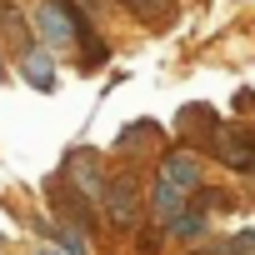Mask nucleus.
Segmentation results:
<instances>
[{"label": "nucleus", "mask_w": 255, "mask_h": 255, "mask_svg": "<svg viewBox=\"0 0 255 255\" xmlns=\"http://www.w3.org/2000/svg\"><path fill=\"white\" fill-rule=\"evenodd\" d=\"M80 5H65V0H45V5H35V30H40V40L45 45H55V50H65L70 40H75V30L90 40V30H85V20L75 15ZM95 45V40H90ZM100 50V45H95Z\"/></svg>", "instance_id": "f257e3e1"}, {"label": "nucleus", "mask_w": 255, "mask_h": 255, "mask_svg": "<svg viewBox=\"0 0 255 255\" xmlns=\"http://www.w3.org/2000/svg\"><path fill=\"white\" fill-rule=\"evenodd\" d=\"M220 160H225L230 170H255V140L220 130Z\"/></svg>", "instance_id": "39448f33"}, {"label": "nucleus", "mask_w": 255, "mask_h": 255, "mask_svg": "<svg viewBox=\"0 0 255 255\" xmlns=\"http://www.w3.org/2000/svg\"><path fill=\"white\" fill-rule=\"evenodd\" d=\"M205 230V215H180L175 220V235H200Z\"/></svg>", "instance_id": "9d476101"}, {"label": "nucleus", "mask_w": 255, "mask_h": 255, "mask_svg": "<svg viewBox=\"0 0 255 255\" xmlns=\"http://www.w3.org/2000/svg\"><path fill=\"white\" fill-rule=\"evenodd\" d=\"M105 215H110V225H135L140 220V185L130 180V175H115L110 185H105Z\"/></svg>", "instance_id": "f03ea898"}, {"label": "nucleus", "mask_w": 255, "mask_h": 255, "mask_svg": "<svg viewBox=\"0 0 255 255\" xmlns=\"http://www.w3.org/2000/svg\"><path fill=\"white\" fill-rule=\"evenodd\" d=\"M180 215H185V195L160 180V185H155V220H160V225H175Z\"/></svg>", "instance_id": "423d86ee"}, {"label": "nucleus", "mask_w": 255, "mask_h": 255, "mask_svg": "<svg viewBox=\"0 0 255 255\" xmlns=\"http://www.w3.org/2000/svg\"><path fill=\"white\" fill-rule=\"evenodd\" d=\"M120 5H130L135 15H145L155 25H170V15H175V0H120Z\"/></svg>", "instance_id": "0eeeda50"}, {"label": "nucleus", "mask_w": 255, "mask_h": 255, "mask_svg": "<svg viewBox=\"0 0 255 255\" xmlns=\"http://www.w3.org/2000/svg\"><path fill=\"white\" fill-rule=\"evenodd\" d=\"M20 75H25L35 90H55V60H50L40 45H30V50L20 55Z\"/></svg>", "instance_id": "20e7f679"}, {"label": "nucleus", "mask_w": 255, "mask_h": 255, "mask_svg": "<svg viewBox=\"0 0 255 255\" xmlns=\"http://www.w3.org/2000/svg\"><path fill=\"white\" fill-rule=\"evenodd\" d=\"M35 255H65V250H60V245H45V250H35Z\"/></svg>", "instance_id": "9b49d317"}, {"label": "nucleus", "mask_w": 255, "mask_h": 255, "mask_svg": "<svg viewBox=\"0 0 255 255\" xmlns=\"http://www.w3.org/2000/svg\"><path fill=\"white\" fill-rule=\"evenodd\" d=\"M60 250L65 255H85V235L80 230H60Z\"/></svg>", "instance_id": "1a4fd4ad"}, {"label": "nucleus", "mask_w": 255, "mask_h": 255, "mask_svg": "<svg viewBox=\"0 0 255 255\" xmlns=\"http://www.w3.org/2000/svg\"><path fill=\"white\" fill-rule=\"evenodd\" d=\"M215 255H255V230H235Z\"/></svg>", "instance_id": "6e6552de"}, {"label": "nucleus", "mask_w": 255, "mask_h": 255, "mask_svg": "<svg viewBox=\"0 0 255 255\" xmlns=\"http://www.w3.org/2000/svg\"><path fill=\"white\" fill-rule=\"evenodd\" d=\"M160 180H165V185H175L180 195H190V190L200 185V160H195L190 150H170V155L160 160Z\"/></svg>", "instance_id": "7ed1b4c3"}]
</instances>
